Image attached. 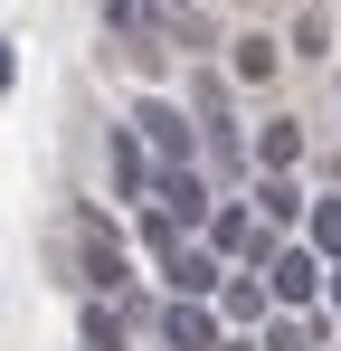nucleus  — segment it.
Listing matches in <instances>:
<instances>
[{
	"label": "nucleus",
	"instance_id": "f257e3e1",
	"mask_svg": "<svg viewBox=\"0 0 341 351\" xmlns=\"http://www.w3.org/2000/svg\"><path fill=\"white\" fill-rule=\"evenodd\" d=\"M76 256H86V294L95 304H133V256H123L105 209H76Z\"/></svg>",
	"mask_w": 341,
	"mask_h": 351
},
{
	"label": "nucleus",
	"instance_id": "f03ea898",
	"mask_svg": "<svg viewBox=\"0 0 341 351\" xmlns=\"http://www.w3.org/2000/svg\"><path fill=\"white\" fill-rule=\"evenodd\" d=\"M323 285H332V256H323L313 237H284L275 256H266V294H275V313H313Z\"/></svg>",
	"mask_w": 341,
	"mask_h": 351
},
{
	"label": "nucleus",
	"instance_id": "7ed1b4c3",
	"mask_svg": "<svg viewBox=\"0 0 341 351\" xmlns=\"http://www.w3.org/2000/svg\"><path fill=\"white\" fill-rule=\"evenodd\" d=\"M123 123L142 133V152H152V171H190V162H199V123L180 114L170 95H142V105H133Z\"/></svg>",
	"mask_w": 341,
	"mask_h": 351
},
{
	"label": "nucleus",
	"instance_id": "20e7f679",
	"mask_svg": "<svg viewBox=\"0 0 341 351\" xmlns=\"http://www.w3.org/2000/svg\"><path fill=\"white\" fill-rule=\"evenodd\" d=\"M152 209H162V219H170L180 237L218 219V199H209V180H199V171H152Z\"/></svg>",
	"mask_w": 341,
	"mask_h": 351
},
{
	"label": "nucleus",
	"instance_id": "39448f33",
	"mask_svg": "<svg viewBox=\"0 0 341 351\" xmlns=\"http://www.w3.org/2000/svg\"><path fill=\"white\" fill-rule=\"evenodd\" d=\"M162 285H170V304H199V294H218V285H227V276H218V247H190V237H180V247L162 256Z\"/></svg>",
	"mask_w": 341,
	"mask_h": 351
},
{
	"label": "nucleus",
	"instance_id": "423d86ee",
	"mask_svg": "<svg viewBox=\"0 0 341 351\" xmlns=\"http://www.w3.org/2000/svg\"><path fill=\"white\" fill-rule=\"evenodd\" d=\"M303 152H313V133H303L294 114H266V123H256V143H247V162H256V171H284V180L303 171Z\"/></svg>",
	"mask_w": 341,
	"mask_h": 351
},
{
	"label": "nucleus",
	"instance_id": "0eeeda50",
	"mask_svg": "<svg viewBox=\"0 0 341 351\" xmlns=\"http://www.w3.org/2000/svg\"><path fill=\"white\" fill-rule=\"evenodd\" d=\"M105 29L114 38H142V58H152L170 29H180V10H170V0H105Z\"/></svg>",
	"mask_w": 341,
	"mask_h": 351
},
{
	"label": "nucleus",
	"instance_id": "6e6552de",
	"mask_svg": "<svg viewBox=\"0 0 341 351\" xmlns=\"http://www.w3.org/2000/svg\"><path fill=\"white\" fill-rule=\"evenodd\" d=\"M105 162H114V190H123V199H152V152H142L133 123H114V133H105Z\"/></svg>",
	"mask_w": 341,
	"mask_h": 351
},
{
	"label": "nucleus",
	"instance_id": "1a4fd4ad",
	"mask_svg": "<svg viewBox=\"0 0 341 351\" xmlns=\"http://www.w3.org/2000/svg\"><path fill=\"white\" fill-rule=\"evenodd\" d=\"M247 199H256V219H266L275 237H294V228H303V209H313V199H303V190H294L284 171H266L256 190H247Z\"/></svg>",
	"mask_w": 341,
	"mask_h": 351
},
{
	"label": "nucleus",
	"instance_id": "9d476101",
	"mask_svg": "<svg viewBox=\"0 0 341 351\" xmlns=\"http://www.w3.org/2000/svg\"><path fill=\"white\" fill-rule=\"evenodd\" d=\"M133 323H142V304H95L86 294V351H133Z\"/></svg>",
	"mask_w": 341,
	"mask_h": 351
},
{
	"label": "nucleus",
	"instance_id": "9b49d317",
	"mask_svg": "<svg viewBox=\"0 0 341 351\" xmlns=\"http://www.w3.org/2000/svg\"><path fill=\"white\" fill-rule=\"evenodd\" d=\"M332 313H266V351H323Z\"/></svg>",
	"mask_w": 341,
	"mask_h": 351
},
{
	"label": "nucleus",
	"instance_id": "f8f14e48",
	"mask_svg": "<svg viewBox=\"0 0 341 351\" xmlns=\"http://www.w3.org/2000/svg\"><path fill=\"white\" fill-rule=\"evenodd\" d=\"M284 58V38H266V29H247V38H227V66H237V86H266Z\"/></svg>",
	"mask_w": 341,
	"mask_h": 351
},
{
	"label": "nucleus",
	"instance_id": "ddd939ff",
	"mask_svg": "<svg viewBox=\"0 0 341 351\" xmlns=\"http://www.w3.org/2000/svg\"><path fill=\"white\" fill-rule=\"evenodd\" d=\"M209 342H218V323L199 304H162V351H209Z\"/></svg>",
	"mask_w": 341,
	"mask_h": 351
},
{
	"label": "nucleus",
	"instance_id": "4468645a",
	"mask_svg": "<svg viewBox=\"0 0 341 351\" xmlns=\"http://www.w3.org/2000/svg\"><path fill=\"white\" fill-rule=\"evenodd\" d=\"M284 48H294V58H323V48H332V10H323V0H303V10H294V29H284Z\"/></svg>",
	"mask_w": 341,
	"mask_h": 351
},
{
	"label": "nucleus",
	"instance_id": "2eb2a0df",
	"mask_svg": "<svg viewBox=\"0 0 341 351\" xmlns=\"http://www.w3.org/2000/svg\"><path fill=\"white\" fill-rule=\"evenodd\" d=\"M227 294V323H266V313H275V294L256 285V276H237V285H218Z\"/></svg>",
	"mask_w": 341,
	"mask_h": 351
},
{
	"label": "nucleus",
	"instance_id": "dca6fc26",
	"mask_svg": "<svg viewBox=\"0 0 341 351\" xmlns=\"http://www.w3.org/2000/svg\"><path fill=\"white\" fill-rule=\"evenodd\" d=\"M303 219H313V247H323V256L341 266V190H332V199H313Z\"/></svg>",
	"mask_w": 341,
	"mask_h": 351
},
{
	"label": "nucleus",
	"instance_id": "f3484780",
	"mask_svg": "<svg viewBox=\"0 0 341 351\" xmlns=\"http://www.w3.org/2000/svg\"><path fill=\"white\" fill-rule=\"evenodd\" d=\"M142 247H152V256H170V247H180V228H170L162 209H142Z\"/></svg>",
	"mask_w": 341,
	"mask_h": 351
},
{
	"label": "nucleus",
	"instance_id": "a211bd4d",
	"mask_svg": "<svg viewBox=\"0 0 341 351\" xmlns=\"http://www.w3.org/2000/svg\"><path fill=\"white\" fill-rule=\"evenodd\" d=\"M10 76H19V58H10V38H0V86H10Z\"/></svg>",
	"mask_w": 341,
	"mask_h": 351
},
{
	"label": "nucleus",
	"instance_id": "6ab92c4d",
	"mask_svg": "<svg viewBox=\"0 0 341 351\" xmlns=\"http://www.w3.org/2000/svg\"><path fill=\"white\" fill-rule=\"evenodd\" d=\"M323 294H332V313H341V266H332V285H323Z\"/></svg>",
	"mask_w": 341,
	"mask_h": 351
},
{
	"label": "nucleus",
	"instance_id": "aec40b11",
	"mask_svg": "<svg viewBox=\"0 0 341 351\" xmlns=\"http://www.w3.org/2000/svg\"><path fill=\"white\" fill-rule=\"evenodd\" d=\"M170 10H180V0H170Z\"/></svg>",
	"mask_w": 341,
	"mask_h": 351
},
{
	"label": "nucleus",
	"instance_id": "412c9836",
	"mask_svg": "<svg viewBox=\"0 0 341 351\" xmlns=\"http://www.w3.org/2000/svg\"><path fill=\"white\" fill-rule=\"evenodd\" d=\"M332 171H341V162H332Z\"/></svg>",
	"mask_w": 341,
	"mask_h": 351
}]
</instances>
